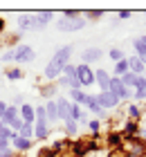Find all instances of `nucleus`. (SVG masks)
<instances>
[{
  "label": "nucleus",
  "instance_id": "1",
  "mask_svg": "<svg viewBox=\"0 0 146 157\" xmlns=\"http://www.w3.org/2000/svg\"><path fill=\"white\" fill-rule=\"evenodd\" d=\"M72 52H74V45H63V47H58L56 52L52 54V59L47 61L45 70H43V78H47V81L54 83L56 78L63 74V67L70 63Z\"/></svg>",
  "mask_w": 146,
  "mask_h": 157
},
{
  "label": "nucleus",
  "instance_id": "2",
  "mask_svg": "<svg viewBox=\"0 0 146 157\" xmlns=\"http://www.w3.org/2000/svg\"><path fill=\"white\" fill-rule=\"evenodd\" d=\"M88 20L83 16H77V18H65L61 16L56 20V29L61 32V34H74V32H81L83 27H85Z\"/></svg>",
  "mask_w": 146,
  "mask_h": 157
},
{
  "label": "nucleus",
  "instance_id": "3",
  "mask_svg": "<svg viewBox=\"0 0 146 157\" xmlns=\"http://www.w3.org/2000/svg\"><path fill=\"white\" fill-rule=\"evenodd\" d=\"M34 59H36L34 47H29V45H16L14 47V63H16V65H27V63H32Z\"/></svg>",
  "mask_w": 146,
  "mask_h": 157
},
{
  "label": "nucleus",
  "instance_id": "4",
  "mask_svg": "<svg viewBox=\"0 0 146 157\" xmlns=\"http://www.w3.org/2000/svg\"><path fill=\"white\" fill-rule=\"evenodd\" d=\"M77 78H79L83 90L90 88V85H94V70L90 65H85V63H79L77 65Z\"/></svg>",
  "mask_w": 146,
  "mask_h": 157
},
{
  "label": "nucleus",
  "instance_id": "5",
  "mask_svg": "<svg viewBox=\"0 0 146 157\" xmlns=\"http://www.w3.org/2000/svg\"><path fill=\"white\" fill-rule=\"evenodd\" d=\"M83 108H88L94 115V119H99V121H104V119H108V112L99 105V101H97V97L94 94H85V101H83Z\"/></svg>",
  "mask_w": 146,
  "mask_h": 157
},
{
  "label": "nucleus",
  "instance_id": "6",
  "mask_svg": "<svg viewBox=\"0 0 146 157\" xmlns=\"http://www.w3.org/2000/svg\"><path fill=\"white\" fill-rule=\"evenodd\" d=\"M94 97H97L99 105H101V108H104L106 112H108V110H117V108L121 105V103H119V99H117L112 92H99V94H94Z\"/></svg>",
  "mask_w": 146,
  "mask_h": 157
},
{
  "label": "nucleus",
  "instance_id": "7",
  "mask_svg": "<svg viewBox=\"0 0 146 157\" xmlns=\"http://www.w3.org/2000/svg\"><path fill=\"white\" fill-rule=\"evenodd\" d=\"M104 59V49L101 47H85L81 52V63H85V65H92V63H97Z\"/></svg>",
  "mask_w": 146,
  "mask_h": 157
},
{
  "label": "nucleus",
  "instance_id": "8",
  "mask_svg": "<svg viewBox=\"0 0 146 157\" xmlns=\"http://www.w3.org/2000/svg\"><path fill=\"white\" fill-rule=\"evenodd\" d=\"M9 144H11V148L16 153H27V151H32V148H34V139H25V137H20V135L16 132L11 137Z\"/></svg>",
  "mask_w": 146,
  "mask_h": 157
},
{
  "label": "nucleus",
  "instance_id": "9",
  "mask_svg": "<svg viewBox=\"0 0 146 157\" xmlns=\"http://www.w3.org/2000/svg\"><path fill=\"white\" fill-rule=\"evenodd\" d=\"M110 78H112L110 72H106V70H94V83L101 88V92H108V88H110Z\"/></svg>",
  "mask_w": 146,
  "mask_h": 157
},
{
  "label": "nucleus",
  "instance_id": "10",
  "mask_svg": "<svg viewBox=\"0 0 146 157\" xmlns=\"http://www.w3.org/2000/svg\"><path fill=\"white\" fill-rule=\"evenodd\" d=\"M20 119V115H18V108L16 105H7V110H5V117L0 119V124L2 126H7V128H11L16 121Z\"/></svg>",
  "mask_w": 146,
  "mask_h": 157
},
{
  "label": "nucleus",
  "instance_id": "11",
  "mask_svg": "<svg viewBox=\"0 0 146 157\" xmlns=\"http://www.w3.org/2000/svg\"><path fill=\"white\" fill-rule=\"evenodd\" d=\"M18 115H20V119H23L25 124H34L36 121V110H34V105L27 103V101L18 108Z\"/></svg>",
  "mask_w": 146,
  "mask_h": 157
},
{
  "label": "nucleus",
  "instance_id": "12",
  "mask_svg": "<svg viewBox=\"0 0 146 157\" xmlns=\"http://www.w3.org/2000/svg\"><path fill=\"white\" fill-rule=\"evenodd\" d=\"M56 110H58V121H68L70 119V101H68V97H58L56 99Z\"/></svg>",
  "mask_w": 146,
  "mask_h": 157
},
{
  "label": "nucleus",
  "instance_id": "13",
  "mask_svg": "<svg viewBox=\"0 0 146 157\" xmlns=\"http://www.w3.org/2000/svg\"><path fill=\"white\" fill-rule=\"evenodd\" d=\"M16 27H18V32H32V11L18 13L16 16Z\"/></svg>",
  "mask_w": 146,
  "mask_h": 157
},
{
  "label": "nucleus",
  "instance_id": "14",
  "mask_svg": "<svg viewBox=\"0 0 146 157\" xmlns=\"http://www.w3.org/2000/svg\"><path fill=\"white\" fill-rule=\"evenodd\" d=\"M45 115H47V121H49V126L56 124L58 121V110H56V99H47L45 103Z\"/></svg>",
  "mask_w": 146,
  "mask_h": 157
},
{
  "label": "nucleus",
  "instance_id": "15",
  "mask_svg": "<svg viewBox=\"0 0 146 157\" xmlns=\"http://www.w3.org/2000/svg\"><path fill=\"white\" fill-rule=\"evenodd\" d=\"M128 70H130L133 74H137V76H142V74L146 72L142 59H137V56H128Z\"/></svg>",
  "mask_w": 146,
  "mask_h": 157
},
{
  "label": "nucleus",
  "instance_id": "16",
  "mask_svg": "<svg viewBox=\"0 0 146 157\" xmlns=\"http://www.w3.org/2000/svg\"><path fill=\"white\" fill-rule=\"evenodd\" d=\"M126 115H128L130 121H140L142 115H144V110L140 108V103H128L126 105Z\"/></svg>",
  "mask_w": 146,
  "mask_h": 157
},
{
  "label": "nucleus",
  "instance_id": "17",
  "mask_svg": "<svg viewBox=\"0 0 146 157\" xmlns=\"http://www.w3.org/2000/svg\"><path fill=\"white\" fill-rule=\"evenodd\" d=\"M133 49H135L137 59H144V56H146V40L142 36L140 38H133Z\"/></svg>",
  "mask_w": 146,
  "mask_h": 157
},
{
  "label": "nucleus",
  "instance_id": "18",
  "mask_svg": "<svg viewBox=\"0 0 146 157\" xmlns=\"http://www.w3.org/2000/svg\"><path fill=\"white\" fill-rule=\"evenodd\" d=\"M85 94H88L85 90H70L68 101H70V103H77V105H83V101H85Z\"/></svg>",
  "mask_w": 146,
  "mask_h": 157
},
{
  "label": "nucleus",
  "instance_id": "19",
  "mask_svg": "<svg viewBox=\"0 0 146 157\" xmlns=\"http://www.w3.org/2000/svg\"><path fill=\"white\" fill-rule=\"evenodd\" d=\"M140 132V121H126V126H124V132H121V137H133V135Z\"/></svg>",
  "mask_w": 146,
  "mask_h": 157
},
{
  "label": "nucleus",
  "instance_id": "20",
  "mask_svg": "<svg viewBox=\"0 0 146 157\" xmlns=\"http://www.w3.org/2000/svg\"><path fill=\"white\" fill-rule=\"evenodd\" d=\"M63 130H65L68 137H77V132H79V121H74V119L63 121Z\"/></svg>",
  "mask_w": 146,
  "mask_h": 157
},
{
  "label": "nucleus",
  "instance_id": "21",
  "mask_svg": "<svg viewBox=\"0 0 146 157\" xmlns=\"http://www.w3.org/2000/svg\"><path fill=\"white\" fill-rule=\"evenodd\" d=\"M126 72H130L128 70V59H121V61H117L115 63V70H112V76H121V74H126Z\"/></svg>",
  "mask_w": 146,
  "mask_h": 157
},
{
  "label": "nucleus",
  "instance_id": "22",
  "mask_svg": "<svg viewBox=\"0 0 146 157\" xmlns=\"http://www.w3.org/2000/svg\"><path fill=\"white\" fill-rule=\"evenodd\" d=\"M119 81H121V85L124 88H135V83H137V74H133V72H126V74H121L119 76Z\"/></svg>",
  "mask_w": 146,
  "mask_h": 157
},
{
  "label": "nucleus",
  "instance_id": "23",
  "mask_svg": "<svg viewBox=\"0 0 146 157\" xmlns=\"http://www.w3.org/2000/svg\"><path fill=\"white\" fill-rule=\"evenodd\" d=\"M5 76L9 78V81H20V78L25 76V72L20 67H9V70H5Z\"/></svg>",
  "mask_w": 146,
  "mask_h": 157
},
{
  "label": "nucleus",
  "instance_id": "24",
  "mask_svg": "<svg viewBox=\"0 0 146 157\" xmlns=\"http://www.w3.org/2000/svg\"><path fill=\"white\" fill-rule=\"evenodd\" d=\"M56 92H58L56 83H49V85H43V88H41V94L45 97V99H54V97H56Z\"/></svg>",
  "mask_w": 146,
  "mask_h": 157
},
{
  "label": "nucleus",
  "instance_id": "25",
  "mask_svg": "<svg viewBox=\"0 0 146 157\" xmlns=\"http://www.w3.org/2000/svg\"><path fill=\"white\" fill-rule=\"evenodd\" d=\"M18 135L25 137V139H34V124H23L20 130H18Z\"/></svg>",
  "mask_w": 146,
  "mask_h": 157
},
{
  "label": "nucleus",
  "instance_id": "26",
  "mask_svg": "<svg viewBox=\"0 0 146 157\" xmlns=\"http://www.w3.org/2000/svg\"><path fill=\"white\" fill-rule=\"evenodd\" d=\"M85 128H88V132H92L94 137H97V135L101 132V121H99V119H90Z\"/></svg>",
  "mask_w": 146,
  "mask_h": 157
},
{
  "label": "nucleus",
  "instance_id": "27",
  "mask_svg": "<svg viewBox=\"0 0 146 157\" xmlns=\"http://www.w3.org/2000/svg\"><path fill=\"white\" fill-rule=\"evenodd\" d=\"M83 115V105H77V103H70V119H74L79 121Z\"/></svg>",
  "mask_w": 146,
  "mask_h": 157
},
{
  "label": "nucleus",
  "instance_id": "28",
  "mask_svg": "<svg viewBox=\"0 0 146 157\" xmlns=\"http://www.w3.org/2000/svg\"><path fill=\"white\" fill-rule=\"evenodd\" d=\"M63 76H68V78H77V65H74L72 61L63 67Z\"/></svg>",
  "mask_w": 146,
  "mask_h": 157
},
{
  "label": "nucleus",
  "instance_id": "29",
  "mask_svg": "<svg viewBox=\"0 0 146 157\" xmlns=\"http://www.w3.org/2000/svg\"><path fill=\"white\" fill-rule=\"evenodd\" d=\"M108 56H110L115 63H117V61H121V59H126V56H124V49H121V47H112L110 52H108Z\"/></svg>",
  "mask_w": 146,
  "mask_h": 157
},
{
  "label": "nucleus",
  "instance_id": "30",
  "mask_svg": "<svg viewBox=\"0 0 146 157\" xmlns=\"http://www.w3.org/2000/svg\"><path fill=\"white\" fill-rule=\"evenodd\" d=\"M101 16H104V11H101V9H90V11H85V20H99Z\"/></svg>",
  "mask_w": 146,
  "mask_h": 157
},
{
  "label": "nucleus",
  "instance_id": "31",
  "mask_svg": "<svg viewBox=\"0 0 146 157\" xmlns=\"http://www.w3.org/2000/svg\"><path fill=\"white\" fill-rule=\"evenodd\" d=\"M0 63H14V47L5 49V52L0 54Z\"/></svg>",
  "mask_w": 146,
  "mask_h": 157
},
{
  "label": "nucleus",
  "instance_id": "32",
  "mask_svg": "<svg viewBox=\"0 0 146 157\" xmlns=\"http://www.w3.org/2000/svg\"><path fill=\"white\" fill-rule=\"evenodd\" d=\"M56 88H58V90H61V88H68V90H70V78L61 74V76L56 78Z\"/></svg>",
  "mask_w": 146,
  "mask_h": 157
},
{
  "label": "nucleus",
  "instance_id": "33",
  "mask_svg": "<svg viewBox=\"0 0 146 157\" xmlns=\"http://www.w3.org/2000/svg\"><path fill=\"white\" fill-rule=\"evenodd\" d=\"M133 99H135V103L146 101V90H135V92H133Z\"/></svg>",
  "mask_w": 146,
  "mask_h": 157
},
{
  "label": "nucleus",
  "instance_id": "34",
  "mask_svg": "<svg viewBox=\"0 0 146 157\" xmlns=\"http://www.w3.org/2000/svg\"><path fill=\"white\" fill-rule=\"evenodd\" d=\"M130 16H133V11H128V9H121L119 13H117V18H119V20H128Z\"/></svg>",
  "mask_w": 146,
  "mask_h": 157
},
{
  "label": "nucleus",
  "instance_id": "35",
  "mask_svg": "<svg viewBox=\"0 0 146 157\" xmlns=\"http://www.w3.org/2000/svg\"><path fill=\"white\" fill-rule=\"evenodd\" d=\"M23 103H25V97H23V94H16V97H14V103H11V105H16V108H20Z\"/></svg>",
  "mask_w": 146,
  "mask_h": 157
},
{
  "label": "nucleus",
  "instance_id": "36",
  "mask_svg": "<svg viewBox=\"0 0 146 157\" xmlns=\"http://www.w3.org/2000/svg\"><path fill=\"white\" fill-rule=\"evenodd\" d=\"M70 90H83L81 83H79V78H70Z\"/></svg>",
  "mask_w": 146,
  "mask_h": 157
},
{
  "label": "nucleus",
  "instance_id": "37",
  "mask_svg": "<svg viewBox=\"0 0 146 157\" xmlns=\"http://www.w3.org/2000/svg\"><path fill=\"white\" fill-rule=\"evenodd\" d=\"M7 148H11V144H9V139L0 137V151H7Z\"/></svg>",
  "mask_w": 146,
  "mask_h": 157
},
{
  "label": "nucleus",
  "instance_id": "38",
  "mask_svg": "<svg viewBox=\"0 0 146 157\" xmlns=\"http://www.w3.org/2000/svg\"><path fill=\"white\" fill-rule=\"evenodd\" d=\"M7 105H9V103H7V101H0V119H2V117H5V110H7Z\"/></svg>",
  "mask_w": 146,
  "mask_h": 157
},
{
  "label": "nucleus",
  "instance_id": "39",
  "mask_svg": "<svg viewBox=\"0 0 146 157\" xmlns=\"http://www.w3.org/2000/svg\"><path fill=\"white\" fill-rule=\"evenodd\" d=\"M128 157H146V155H128Z\"/></svg>",
  "mask_w": 146,
  "mask_h": 157
},
{
  "label": "nucleus",
  "instance_id": "40",
  "mask_svg": "<svg viewBox=\"0 0 146 157\" xmlns=\"http://www.w3.org/2000/svg\"><path fill=\"white\" fill-rule=\"evenodd\" d=\"M142 63H144V67H146V56H144V59H142Z\"/></svg>",
  "mask_w": 146,
  "mask_h": 157
},
{
  "label": "nucleus",
  "instance_id": "41",
  "mask_svg": "<svg viewBox=\"0 0 146 157\" xmlns=\"http://www.w3.org/2000/svg\"><path fill=\"white\" fill-rule=\"evenodd\" d=\"M142 38H144V40H146V34H144V36H142Z\"/></svg>",
  "mask_w": 146,
  "mask_h": 157
}]
</instances>
